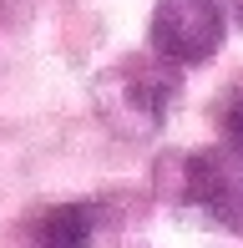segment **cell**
Here are the masks:
<instances>
[{"instance_id":"1","label":"cell","mask_w":243,"mask_h":248,"mask_svg":"<svg viewBox=\"0 0 243 248\" xmlns=\"http://www.w3.org/2000/svg\"><path fill=\"white\" fill-rule=\"evenodd\" d=\"M182 66L162 61L157 51H137V56H122L112 71L96 76V111L102 122L127 142H142L152 132H162L172 101H178L182 86Z\"/></svg>"},{"instance_id":"2","label":"cell","mask_w":243,"mask_h":248,"mask_svg":"<svg viewBox=\"0 0 243 248\" xmlns=\"http://www.w3.org/2000/svg\"><path fill=\"white\" fill-rule=\"evenodd\" d=\"M228 36V16L218 0H157L152 5L147 41L172 66H203L213 61Z\"/></svg>"},{"instance_id":"3","label":"cell","mask_w":243,"mask_h":248,"mask_svg":"<svg viewBox=\"0 0 243 248\" xmlns=\"http://www.w3.org/2000/svg\"><path fill=\"white\" fill-rule=\"evenodd\" d=\"M182 193L193 208L243 233V157L228 147H203L182 162Z\"/></svg>"},{"instance_id":"4","label":"cell","mask_w":243,"mask_h":248,"mask_svg":"<svg viewBox=\"0 0 243 248\" xmlns=\"http://www.w3.org/2000/svg\"><path fill=\"white\" fill-rule=\"evenodd\" d=\"M36 248H91L96 238V208L91 202H56L30 223Z\"/></svg>"},{"instance_id":"5","label":"cell","mask_w":243,"mask_h":248,"mask_svg":"<svg viewBox=\"0 0 243 248\" xmlns=\"http://www.w3.org/2000/svg\"><path fill=\"white\" fill-rule=\"evenodd\" d=\"M223 142H228V152L243 157V96L228 101V111H223Z\"/></svg>"},{"instance_id":"6","label":"cell","mask_w":243,"mask_h":248,"mask_svg":"<svg viewBox=\"0 0 243 248\" xmlns=\"http://www.w3.org/2000/svg\"><path fill=\"white\" fill-rule=\"evenodd\" d=\"M233 20H238V31H243V0H233Z\"/></svg>"}]
</instances>
